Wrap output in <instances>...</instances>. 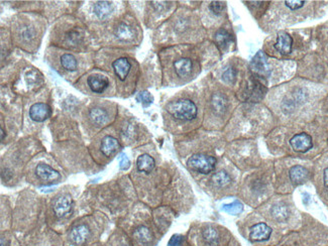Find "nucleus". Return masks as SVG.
I'll return each instance as SVG.
<instances>
[{
    "mask_svg": "<svg viewBox=\"0 0 328 246\" xmlns=\"http://www.w3.org/2000/svg\"><path fill=\"white\" fill-rule=\"evenodd\" d=\"M87 84L90 90L94 93H103L109 86V80L107 77L99 74L91 75L88 77Z\"/></svg>",
    "mask_w": 328,
    "mask_h": 246,
    "instance_id": "4468645a",
    "label": "nucleus"
},
{
    "mask_svg": "<svg viewBox=\"0 0 328 246\" xmlns=\"http://www.w3.org/2000/svg\"><path fill=\"white\" fill-rule=\"evenodd\" d=\"M186 165L191 171L197 174L209 175L215 171L217 158L211 154L198 152L190 155L187 158Z\"/></svg>",
    "mask_w": 328,
    "mask_h": 246,
    "instance_id": "0eeeda50",
    "label": "nucleus"
},
{
    "mask_svg": "<svg viewBox=\"0 0 328 246\" xmlns=\"http://www.w3.org/2000/svg\"><path fill=\"white\" fill-rule=\"evenodd\" d=\"M266 89L256 81H252V83L248 86L246 90V98L249 100L257 101L263 98Z\"/></svg>",
    "mask_w": 328,
    "mask_h": 246,
    "instance_id": "bb28decb",
    "label": "nucleus"
},
{
    "mask_svg": "<svg viewBox=\"0 0 328 246\" xmlns=\"http://www.w3.org/2000/svg\"><path fill=\"white\" fill-rule=\"evenodd\" d=\"M228 101L221 93H215L211 98V107L216 114H223L227 109Z\"/></svg>",
    "mask_w": 328,
    "mask_h": 246,
    "instance_id": "b1692460",
    "label": "nucleus"
},
{
    "mask_svg": "<svg viewBox=\"0 0 328 246\" xmlns=\"http://www.w3.org/2000/svg\"><path fill=\"white\" fill-rule=\"evenodd\" d=\"M137 167L141 173L151 174L156 167V160L151 154L144 153L138 157Z\"/></svg>",
    "mask_w": 328,
    "mask_h": 246,
    "instance_id": "aec40b11",
    "label": "nucleus"
},
{
    "mask_svg": "<svg viewBox=\"0 0 328 246\" xmlns=\"http://www.w3.org/2000/svg\"><path fill=\"white\" fill-rule=\"evenodd\" d=\"M137 99H138V101H140V102L143 104L144 107H148V106H150V105L153 103V101H154V97H153V96L151 95V93L148 92V91L141 92V93L138 95Z\"/></svg>",
    "mask_w": 328,
    "mask_h": 246,
    "instance_id": "473e14b6",
    "label": "nucleus"
},
{
    "mask_svg": "<svg viewBox=\"0 0 328 246\" xmlns=\"http://www.w3.org/2000/svg\"><path fill=\"white\" fill-rule=\"evenodd\" d=\"M285 5L288 9L292 11H297L304 7L305 2H300V0H290V2H285Z\"/></svg>",
    "mask_w": 328,
    "mask_h": 246,
    "instance_id": "4c0bfd02",
    "label": "nucleus"
},
{
    "mask_svg": "<svg viewBox=\"0 0 328 246\" xmlns=\"http://www.w3.org/2000/svg\"><path fill=\"white\" fill-rule=\"evenodd\" d=\"M266 61L267 59L265 55L261 52H258L250 62V67L252 71L260 77H268L270 75V70Z\"/></svg>",
    "mask_w": 328,
    "mask_h": 246,
    "instance_id": "dca6fc26",
    "label": "nucleus"
},
{
    "mask_svg": "<svg viewBox=\"0 0 328 246\" xmlns=\"http://www.w3.org/2000/svg\"><path fill=\"white\" fill-rule=\"evenodd\" d=\"M235 179L233 175L225 169L214 171L210 178V185L213 189L219 191H229L228 189L235 186Z\"/></svg>",
    "mask_w": 328,
    "mask_h": 246,
    "instance_id": "9d476101",
    "label": "nucleus"
},
{
    "mask_svg": "<svg viewBox=\"0 0 328 246\" xmlns=\"http://www.w3.org/2000/svg\"><path fill=\"white\" fill-rule=\"evenodd\" d=\"M168 111L174 118L181 121H191L197 116V107L189 99H181L171 103L168 106Z\"/></svg>",
    "mask_w": 328,
    "mask_h": 246,
    "instance_id": "6e6552de",
    "label": "nucleus"
},
{
    "mask_svg": "<svg viewBox=\"0 0 328 246\" xmlns=\"http://www.w3.org/2000/svg\"><path fill=\"white\" fill-rule=\"evenodd\" d=\"M239 233L252 246H273L286 234L270 224L259 213H251L238 224Z\"/></svg>",
    "mask_w": 328,
    "mask_h": 246,
    "instance_id": "f257e3e1",
    "label": "nucleus"
},
{
    "mask_svg": "<svg viewBox=\"0 0 328 246\" xmlns=\"http://www.w3.org/2000/svg\"><path fill=\"white\" fill-rule=\"evenodd\" d=\"M310 202V195L308 193H304L303 194V203L305 205H308Z\"/></svg>",
    "mask_w": 328,
    "mask_h": 246,
    "instance_id": "a19ab883",
    "label": "nucleus"
},
{
    "mask_svg": "<svg viewBox=\"0 0 328 246\" xmlns=\"http://www.w3.org/2000/svg\"><path fill=\"white\" fill-rule=\"evenodd\" d=\"M174 69L179 77L185 78L189 76L193 70L192 61L187 58H181L174 63Z\"/></svg>",
    "mask_w": 328,
    "mask_h": 246,
    "instance_id": "412c9836",
    "label": "nucleus"
},
{
    "mask_svg": "<svg viewBox=\"0 0 328 246\" xmlns=\"http://www.w3.org/2000/svg\"><path fill=\"white\" fill-rule=\"evenodd\" d=\"M82 34L79 31L72 30L66 35V41L69 44V46H78L82 42Z\"/></svg>",
    "mask_w": 328,
    "mask_h": 246,
    "instance_id": "7c9ffc66",
    "label": "nucleus"
},
{
    "mask_svg": "<svg viewBox=\"0 0 328 246\" xmlns=\"http://www.w3.org/2000/svg\"><path fill=\"white\" fill-rule=\"evenodd\" d=\"M232 235L224 228L213 224H205L199 229L198 246H226Z\"/></svg>",
    "mask_w": 328,
    "mask_h": 246,
    "instance_id": "39448f33",
    "label": "nucleus"
},
{
    "mask_svg": "<svg viewBox=\"0 0 328 246\" xmlns=\"http://www.w3.org/2000/svg\"><path fill=\"white\" fill-rule=\"evenodd\" d=\"M119 147H120V145L116 138H114L112 136H106V137H104L100 148L104 155L111 156L119 149Z\"/></svg>",
    "mask_w": 328,
    "mask_h": 246,
    "instance_id": "5701e85b",
    "label": "nucleus"
},
{
    "mask_svg": "<svg viewBox=\"0 0 328 246\" xmlns=\"http://www.w3.org/2000/svg\"><path fill=\"white\" fill-rule=\"evenodd\" d=\"M327 246H328V245H327Z\"/></svg>",
    "mask_w": 328,
    "mask_h": 246,
    "instance_id": "37998d69",
    "label": "nucleus"
},
{
    "mask_svg": "<svg viewBox=\"0 0 328 246\" xmlns=\"http://www.w3.org/2000/svg\"><path fill=\"white\" fill-rule=\"evenodd\" d=\"M320 185L325 194H328V163H325L320 171Z\"/></svg>",
    "mask_w": 328,
    "mask_h": 246,
    "instance_id": "2f4dec72",
    "label": "nucleus"
},
{
    "mask_svg": "<svg viewBox=\"0 0 328 246\" xmlns=\"http://www.w3.org/2000/svg\"><path fill=\"white\" fill-rule=\"evenodd\" d=\"M5 139V131H4V129L2 128V140H4Z\"/></svg>",
    "mask_w": 328,
    "mask_h": 246,
    "instance_id": "79ce46f5",
    "label": "nucleus"
},
{
    "mask_svg": "<svg viewBox=\"0 0 328 246\" xmlns=\"http://www.w3.org/2000/svg\"><path fill=\"white\" fill-rule=\"evenodd\" d=\"M328 229L319 224L307 223L304 227L286 233L273 246H327Z\"/></svg>",
    "mask_w": 328,
    "mask_h": 246,
    "instance_id": "20e7f679",
    "label": "nucleus"
},
{
    "mask_svg": "<svg viewBox=\"0 0 328 246\" xmlns=\"http://www.w3.org/2000/svg\"><path fill=\"white\" fill-rule=\"evenodd\" d=\"M60 64L64 70L68 72H74L78 68V61L72 54H64L60 57Z\"/></svg>",
    "mask_w": 328,
    "mask_h": 246,
    "instance_id": "cd10ccee",
    "label": "nucleus"
},
{
    "mask_svg": "<svg viewBox=\"0 0 328 246\" xmlns=\"http://www.w3.org/2000/svg\"><path fill=\"white\" fill-rule=\"evenodd\" d=\"M135 239L142 245L150 246L155 241V234L154 232L147 226H140L134 232Z\"/></svg>",
    "mask_w": 328,
    "mask_h": 246,
    "instance_id": "f3484780",
    "label": "nucleus"
},
{
    "mask_svg": "<svg viewBox=\"0 0 328 246\" xmlns=\"http://www.w3.org/2000/svg\"><path fill=\"white\" fill-rule=\"evenodd\" d=\"M184 237L180 234H175L171 237L168 242V246H183L184 244Z\"/></svg>",
    "mask_w": 328,
    "mask_h": 246,
    "instance_id": "e433bc0d",
    "label": "nucleus"
},
{
    "mask_svg": "<svg viewBox=\"0 0 328 246\" xmlns=\"http://www.w3.org/2000/svg\"><path fill=\"white\" fill-rule=\"evenodd\" d=\"M257 211L270 224L284 233L297 230L299 227V224L295 222L293 205L289 200L282 197H276L265 202Z\"/></svg>",
    "mask_w": 328,
    "mask_h": 246,
    "instance_id": "7ed1b4c3",
    "label": "nucleus"
},
{
    "mask_svg": "<svg viewBox=\"0 0 328 246\" xmlns=\"http://www.w3.org/2000/svg\"><path fill=\"white\" fill-rule=\"evenodd\" d=\"M36 175L40 180L49 183H54L60 179V174L52 167L45 163H40L36 168Z\"/></svg>",
    "mask_w": 328,
    "mask_h": 246,
    "instance_id": "2eb2a0df",
    "label": "nucleus"
},
{
    "mask_svg": "<svg viewBox=\"0 0 328 246\" xmlns=\"http://www.w3.org/2000/svg\"><path fill=\"white\" fill-rule=\"evenodd\" d=\"M273 193V170L266 162L244 180L241 188L242 199L250 206L263 205Z\"/></svg>",
    "mask_w": 328,
    "mask_h": 246,
    "instance_id": "f03ea898",
    "label": "nucleus"
},
{
    "mask_svg": "<svg viewBox=\"0 0 328 246\" xmlns=\"http://www.w3.org/2000/svg\"><path fill=\"white\" fill-rule=\"evenodd\" d=\"M293 39L287 33H280L275 44V49L282 55H289L292 52Z\"/></svg>",
    "mask_w": 328,
    "mask_h": 246,
    "instance_id": "a211bd4d",
    "label": "nucleus"
},
{
    "mask_svg": "<svg viewBox=\"0 0 328 246\" xmlns=\"http://www.w3.org/2000/svg\"><path fill=\"white\" fill-rule=\"evenodd\" d=\"M89 235H90L89 228L84 224H80L71 230L70 238L76 245H82L89 238Z\"/></svg>",
    "mask_w": 328,
    "mask_h": 246,
    "instance_id": "6ab92c4d",
    "label": "nucleus"
},
{
    "mask_svg": "<svg viewBox=\"0 0 328 246\" xmlns=\"http://www.w3.org/2000/svg\"><path fill=\"white\" fill-rule=\"evenodd\" d=\"M112 67H113V71H114L116 77L120 81H125L133 70L132 63L128 61V59H126L124 57L118 58L115 61H113Z\"/></svg>",
    "mask_w": 328,
    "mask_h": 246,
    "instance_id": "f8f14e48",
    "label": "nucleus"
},
{
    "mask_svg": "<svg viewBox=\"0 0 328 246\" xmlns=\"http://www.w3.org/2000/svg\"><path fill=\"white\" fill-rule=\"evenodd\" d=\"M224 9H225V4L222 2H212L209 6V10L215 16L220 15L224 11Z\"/></svg>",
    "mask_w": 328,
    "mask_h": 246,
    "instance_id": "c9c22d12",
    "label": "nucleus"
},
{
    "mask_svg": "<svg viewBox=\"0 0 328 246\" xmlns=\"http://www.w3.org/2000/svg\"><path fill=\"white\" fill-rule=\"evenodd\" d=\"M108 112L102 107H94L89 110V119L93 124L103 125L108 121Z\"/></svg>",
    "mask_w": 328,
    "mask_h": 246,
    "instance_id": "4be33fe9",
    "label": "nucleus"
},
{
    "mask_svg": "<svg viewBox=\"0 0 328 246\" xmlns=\"http://www.w3.org/2000/svg\"><path fill=\"white\" fill-rule=\"evenodd\" d=\"M119 166L121 170H126L129 168L130 166V161L128 159V157L125 154H121L120 158H119Z\"/></svg>",
    "mask_w": 328,
    "mask_h": 246,
    "instance_id": "58836bf2",
    "label": "nucleus"
},
{
    "mask_svg": "<svg viewBox=\"0 0 328 246\" xmlns=\"http://www.w3.org/2000/svg\"><path fill=\"white\" fill-rule=\"evenodd\" d=\"M112 10H113V7L108 2H98L93 7L94 14L100 20L107 19L111 15Z\"/></svg>",
    "mask_w": 328,
    "mask_h": 246,
    "instance_id": "a878e982",
    "label": "nucleus"
},
{
    "mask_svg": "<svg viewBox=\"0 0 328 246\" xmlns=\"http://www.w3.org/2000/svg\"><path fill=\"white\" fill-rule=\"evenodd\" d=\"M226 246H241V244L238 242V240H236L234 237L230 240V242L226 245Z\"/></svg>",
    "mask_w": 328,
    "mask_h": 246,
    "instance_id": "ea45409f",
    "label": "nucleus"
},
{
    "mask_svg": "<svg viewBox=\"0 0 328 246\" xmlns=\"http://www.w3.org/2000/svg\"><path fill=\"white\" fill-rule=\"evenodd\" d=\"M222 210L230 215H238L243 211V205L239 201H234L230 204L223 205Z\"/></svg>",
    "mask_w": 328,
    "mask_h": 246,
    "instance_id": "c756f323",
    "label": "nucleus"
},
{
    "mask_svg": "<svg viewBox=\"0 0 328 246\" xmlns=\"http://www.w3.org/2000/svg\"><path fill=\"white\" fill-rule=\"evenodd\" d=\"M73 200L69 195L59 196L53 205V210L58 218H65L72 213Z\"/></svg>",
    "mask_w": 328,
    "mask_h": 246,
    "instance_id": "9b49d317",
    "label": "nucleus"
},
{
    "mask_svg": "<svg viewBox=\"0 0 328 246\" xmlns=\"http://www.w3.org/2000/svg\"><path fill=\"white\" fill-rule=\"evenodd\" d=\"M115 37L119 40V41H122V42H128V41H132L135 37V32H134V29L125 24V23H121L118 25V27L115 29Z\"/></svg>",
    "mask_w": 328,
    "mask_h": 246,
    "instance_id": "393cba45",
    "label": "nucleus"
},
{
    "mask_svg": "<svg viewBox=\"0 0 328 246\" xmlns=\"http://www.w3.org/2000/svg\"><path fill=\"white\" fill-rule=\"evenodd\" d=\"M215 41L220 48L224 49L232 42V36L226 30L221 29L215 34Z\"/></svg>",
    "mask_w": 328,
    "mask_h": 246,
    "instance_id": "c85d7f7f",
    "label": "nucleus"
},
{
    "mask_svg": "<svg viewBox=\"0 0 328 246\" xmlns=\"http://www.w3.org/2000/svg\"><path fill=\"white\" fill-rule=\"evenodd\" d=\"M20 36H21V38H23L24 41L29 42V41H32L35 38V31L30 26H25L23 28V30H21Z\"/></svg>",
    "mask_w": 328,
    "mask_h": 246,
    "instance_id": "f704fd0d",
    "label": "nucleus"
},
{
    "mask_svg": "<svg viewBox=\"0 0 328 246\" xmlns=\"http://www.w3.org/2000/svg\"><path fill=\"white\" fill-rule=\"evenodd\" d=\"M236 78V70L233 68V67H229L227 68L223 74H222V79L224 82L228 83V84H231L234 82Z\"/></svg>",
    "mask_w": 328,
    "mask_h": 246,
    "instance_id": "72a5a7b5",
    "label": "nucleus"
},
{
    "mask_svg": "<svg viewBox=\"0 0 328 246\" xmlns=\"http://www.w3.org/2000/svg\"><path fill=\"white\" fill-rule=\"evenodd\" d=\"M311 175H312L311 171L307 166H304L302 163L291 165L290 167L287 168L285 174L277 173V178L285 176L287 180V182L283 185V187L278 192H283L287 184L293 188L306 184L311 179Z\"/></svg>",
    "mask_w": 328,
    "mask_h": 246,
    "instance_id": "423d86ee",
    "label": "nucleus"
},
{
    "mask_svg": "<svg viewBox=\"0 0 328 246\" xmlns=\"http://www.w3.org/2000/svg\"><path fill=\"white\" fill-rule=\"evenodd\" d=\"M51 107L46 103H36L30 109V117L36 122H43L51 116Z\"/></svg>",
    "mask_w": 328,
    "mask_h": 246,
    "instance_id": "ddd939ff",
    "label": "nucleus"
},
{
    "mask_svg": "<svg viewBox=\"0 0 328 246\" xmlns=\"http://www.w3.org/2000/svg\"><path fill=\"white\" fill-rule=\"evenodd\" d=\"M288 144L290 149L297 154H307L315 146L313 137L307 132H299L294 134L289 139Z\"/></svg>",
    "mask_w": 328,
    "mask_h": 246,
    "instance_id": "1a4fd4ad",
    "label": "nucleus"
}]
</instances>
